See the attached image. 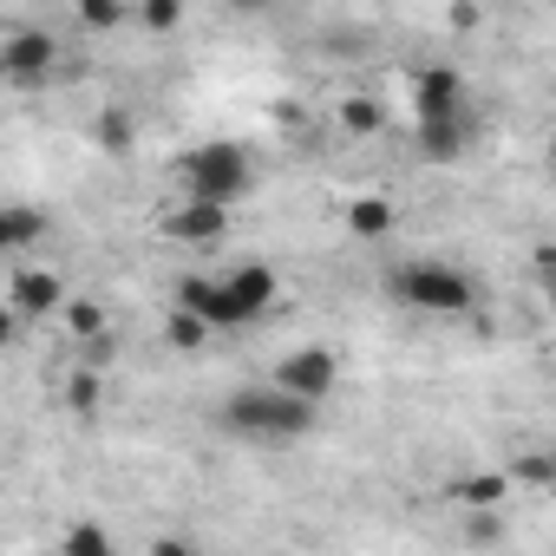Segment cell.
<instances>
[{"label": "cell", "mask_w": 556, "mask_h": 556, "mask_svg": "<svg viewBox=\"0 0 556 556\" xmlns=\"http://www.w3.org/2000/svg\"><path fill=\"white\" fill-rule=\"evenodd\" d=\"M275 268L268 262H236L229 275H177V308H190V315H203L216 334H229V328H249V321H262L268 315V302H275Z\"/></svg>", "instance_id": "1"}, {"label": "cell", "mask_w": 556, "mask_h": 556, "mask_svg": "<svg viewBox=\"0 0 556 556\" xmlns=\"http://www.w3.org/2000/svg\"><path fill=\"white\" fill-rule=\"evenodd\" d=\"M315 400H302V393H289V387H236L229 400H223V432H236V439H249V445H295V439H308L315 432Z\"/></svg>", "instance_id": "2"}, {"label": "cell", "mask_w": 556, "mask_h": 556, "mask_svg": "<svg viewBox=\"0 0 556 556\" xmlns=\"http://www.w3.org/2000/svg\"><path fill=\"white\" fill-rule=\"evenodd\" d=\"M255 190V157L229 138H210L197 151L177 157V197H203V203H242Z\"/></svg>", "instance_id": "3"}, {"label": "cell", "mask_w": 556, "mask_h": 556, "mask_svg": "<svg viewBox=\"0 0 556 556\" xmlns=\"http://www.w3.org/2000/svg\"><path fill=\"white\" fill-rule=\"evenodd\" d=\"M387 289H393V302H406L419 315H471V302H478V282H471L458 262H439V255L400 262L387 275Z\"/></svg>", "instance_id": "4"}, {"label": "cell", "mask_w": 556, "mask_h": 556, "mask_svg": "<svg viewBox=\"0 0 556 556\" xmlns=\"http://www.w3.org/2000/svg\"><path fill=\"white\" fill-rule=\"evenodd\" d=\"M268 380L321 406V400H334V387H341V361H334V348H295V354L275 361V374H268Z\"/></svg>", "instance_id": "5"}, {"label": "cell", "mask_w": 556, "mask_h": 556, "mask_svg": "<svg viewBox=\"0 0 556 556\" xmlns=\"http://www.w3.org/2000/svg\"><path fill=\"white\" fill-rule=\"evenodd\" d=\"M53 66H60V47L40 27H14L8 47H0V73H8V86H47Z\"/></svg>", "instance_id": "6"}, {"label": "cell", "mask_w": 556, "mask_h": 556, "mask_svg": "<svg viewBox=\"0 0 556 556\" xmlns=\"http://www.w3.org/2000/svg\"><path fill=\"white\" fill-rule=\"evenodd\" d=\"M471 92H465V73L432 60V66H413V118H445V112H465Z\"/></svg>", "instance_id": "7"}, {"label": "cell", "mask_w": 556, "mask_h": 556, "mask_svg": "<svg viewBox=\"0 0 556 556\" xmlns=\"http://www.w3.org/2000/svg\"><path fill=\"white\" fill-rule=\"evenodd\" d=\"M471 138H478V112H471V105H465V112H445V118H413V144H419V157H432V164L465 157Z\"/></svg>", "instance_id": "8"}, {"label": "cell", "mask_w": 556, "mask_h": 556, "mask_svg": "<svg viewBox=\"0 0 556 556\" xmlns=\"http://www.w3.org/2000/svg\"><path fill=\"white\" fill-rule=\"evenodd\" d=\"M8 308L21 321H47V315L66 308V282H60L53 268H14L8 275Z\"/></svg>", "instance_id": "9"}, {"label": "cell", "mask_w": 556, "mask_h": 556, "mask_svg": "<svg viewBox=\"0 0 556 556\" xmlns=\"http://www.w3.org/2000/svg\"><path fill=\"white\" fill-rule=\"evenodd\" d=\"M164 236H177V242H216L223 229H229V203H203V197H177V210H164V223H157Z\"/></svg>", "instance_id": "10"}, {"label": "cell", "mask_w": 556, "mask_h": 556, "mask_svg": "<svg viewBox=\"0 0 556 556\" xmlns=\"http://www.w3.org/2000/svg\"><path fill=\"white\" fill-rule=\"evenodd\" d=\"M47 229H53V223H47L34 203H8V210H0V242H8V249H34Z\"/></svg>", "instance_id": "11"}, {"label": "cell", "mask_w": 556, "mask_h": 556, "mask_svg": "<svg viewBox=\"0 0 556 556\" xmlns=\"http://www.w3.org/2000/svg\"><path fill=\"white\" fill-rule=\"evenodd\" d=\"M348 229L367 236V242H380V236L393 229V203H387V197H354V203H348Z\"/></svg>", "instance_id": "12"}, {"label": "cell", "mask_w": 556, "mask_h": 556, "mask_svg": "<svg viewBox=\"0 0 556 556\" xmlns=\"http://www.w3.org/2000/svg\"><path fill=\"white\" fill-rule=\"evenodd\" d=\"M341 131H348V138H374V131H380L374 92H348V99H341Z\"/></svg>", "instance_id": "13"}, {"label": "cell", "mask_w": 556, "mask_h": 556, "mask_svg": "<svg viewBox=\"0 0 556 556\" xmlns=\"http://www.w3.org/2000/svg\"><path fill=\"white\" fill-rule=\"evenodd\" d=\"M99 393H105V367H86V361H79V374L66 380V406H73V413H92Z\"/></svg>", "instance_id": "14"}, {"label": "cell", "mask_w": 556, "mask_h": 556, "mask_svg": "<svg viewBox=\"0 0 556 556\" xmlns=\"http://www.w3.org/2000/svg\"><path fill=\"white\" fill-rule=\"evenodd\" d=\"M73 14H79L86 34H112L125 21V0H73Z\"/></svg>", "instance_id": "15"}, {"label": "cell", "mask_w": 556, "mask_h": 556, "mask_svg": "<svg viewBox=\"0 0 556 556\" xmlns=\"http://www.w3.org/2000/svg\"><path fill=\"white\" fill-rule=\"evenodd\" d=\"M60 556H112V536L99 523H79V530L60 536Z\"/></svg>", "instance_id": "16"}, {"label": "cell", "mask_w": 556, "mask_h": 556, "mask_svg": "<svg viewBox=\"0 0 556 556\" xmlns=\"http://www.w3.org/2000/svg\"><path fill=\"white\" fill-rule=\"evenodd\" d=\"M60 315H66L73 341H92V334H105V308H99V302H66Z\"/></svg>", "instance_id": "17"}, {"label": "cell", "mask_w": 556, "mask_h": 556, "mask_svg": "<svg viewBox=\"0 0 556 556\" xmlns=\"http://www.w3.org/2000/svg\"><path fill=\"white\" fill-rule=\"evenodd\" d=\"M92 138H99L105 151H131V118H125V112H99V118H92Z\"/></svg>", "instance_id": "18"}, {"label": "cell", "mask_w": 556, "mask_h": 556, "mask_svg": "<svg viewBox=\"0 0 556 556\" xmlns=\"http://www.w3.org/2000/svg\"><path fill=\"white\" fill-rule=\"evenodd\" d=\"M138 21H144L151 34H177V27H184V0H144Z\"/></svg>", "instance_id": "19"}, {"label": "cell", "mask_w": 556, "mask_h": 556, "mask_svg": "<svg viewBox=\"0 0 556 556\" xmlns=\"http://www.w3.org/2000/svg\"><path fill=\"white\" fill-rule=\"evenodd\" d=\"M510 478H523V484H556V452H530V458H517Z\"/></svg>", "instance_id": "20"}, {"label": "cell", "mask_w": 556, "mask_h": 556, "mask_svg": "<svg viewBox=\"0 0 556 556\" xmlns=\"http://www.w3.org/2000/svg\"><path fill=\"white\" fill-rule=\"evenodd\" d=\"M112 354H118L112 328H105V334H92V341H79V361H86V367H112Z\"/></svg>", "instance_id": "21"}, {"label": "cell", "mask_w": 556, "mask_h": 556, "mask_svg": "<svg viewBox=\"0 0 556 556\" xmlns=\"http://www.w3.org/2000/svg\"><path fill=\"white\" fill-rule=\"evenodd\" d=\"M445 21H452L458 34H471V27H478L484 14H478V0H452V8H445Z\"/></svg>", "instance_id": "22"}, {"label": "cell", "mask_w": 556, "mask_h": 556, "mask_svg": "<svg viewBox=\"0 0 556 556\" xmlns=\"http://www.w3.org/2000/svg\"><path fill=\"white\" fill-rule=\"evenodd\" d=\"M536 275H543V295L556 308V249H536Z\"/></svg>", "instance_id": "23"}, {"label": "cell", "mask_w": 556, "mask_h": 556, "mask_svg": "<svg viewBox=\"0 0 556 556\" xmlns=\"http://www.w3.org/2000/svg\"><path fill=\"white\" fill-rule=\"evenodd\" d=\"M229 8H249V14H255V8H268V0H229Z\"/></svg>", "instance_id": "24"}, {"label": "cell", "mask_w": 556, "mask_h": 556, "mask_svg": "<svg viewBox=\"0 0 556 556\" xmlns=\"http://www.w3.org/2000/svg\"><path fill=\"white\" fill-rule=\"evenodd\" d=\"M549 170H556V131H549Z\"/></svg>", "instance_id": "25"}]
</instances>
